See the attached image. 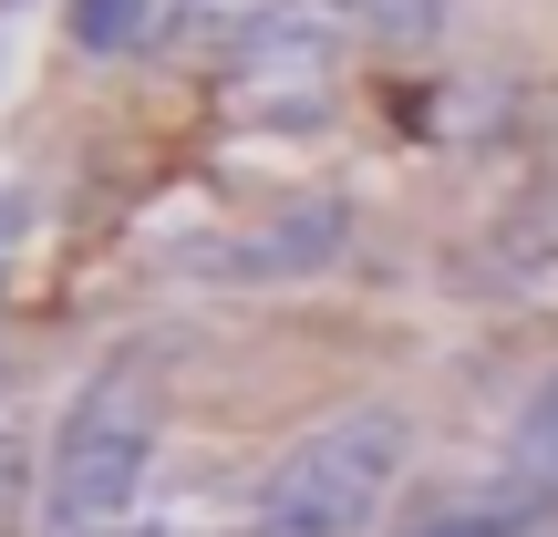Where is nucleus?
Wrapping results in <instances>:
<instances>
[{"label": "nucleus", "instance_id": "obj_6", "mask_svg": "<svg viewBox=\"0 0 558 537\" xmlns=\"http://www.w3.org/2000/svg\"><path fill=\"white\" fill-rule=\"evenodd\" d=\"M331 11H352V21H373V32H445V0H331Z\"/></svg>", "mask_w": 558, "mask_h": 537}, {"label": "nucleus", "instance_id": "obj_7", "mask_svg": "<svg viewBox=\"0 0 558 537\" xmlns=\"http://www.w3.org/2000/svg\"><path fill=\"white\" fill-rule=\"evenodd\" d=\"M527 455H538V465H548V476H558V382H548V393H538V414H527Z\"/></svg>", "mask_w": 558, "mask_h": 537}, {"label": "nucleus", "instance_id": "obj_3", "mask_svg": "<svg viewBox=\"0 0 558 537\" xmlns=\"http://www.w3.org/2000/svg\"><path fill=\"white\" fill-rule=\"evenodd\" d=\"M228 73H239V94L259 103V114H279V124L320 114V83H331V21L300 11V0H259V11L239 21Z\"/></svg>", "mask_w": 558, "mask_h": 537}, {"label": "nucleus", "instance_id": "obj_1", "mask_svg": "<svg viewBox=\"0 0 558 537\" xmlns=\"http://www.w3.org/2000/svg\"><path fill=\"white\" fill-rule=\"evenodd\" d=\"M403 455H414V435H403L393 403L311 424L259 476V537H362L383 517V497L403 486Z\"/></svg>", "mask_w": 558, "mask_h": 537}, {"label": "nucleus", "instance_id": "obj_5", "mask_svg": "<svg viewBox=\"0 0 558 537\" xmlns=\"http://www.w3.org/2000/svg\"><path fill=\"white\" fill-rule=\"evenodd\" d=\"M177 11H197V0H73V41H94V52H124V41L166 32Z\"/></svg>", "mask_w": 558, "mask_h": 537}, {"label": "nucleus", "instance_id": "obj_4", "mask_svg": "<svg viewBox=\"0 0 558 537\" xmlns=\"http://www.w3.org/2000/svg\"><path fill=\"white\" fill-rule=\"evenodd\" d=\"M331 248H341V207H290V218L248 228L218 269H228V279H311Z\"/></svg>", "mask_w": 558, "mask_h": 537}, {"label": "nucleus", "instance_id": "obj_2", "mask_svg": "<svg viewBox=\"0 0 558 537\" xmlns=\"http://www.w3.org/2000/svg\"><path fill=\"white\" fill-rule=\"evenodd\" d=\"M145 455H156V403L114 362L73 393L52 455H41V537H114L145 497Z\"/></svg>", "mask_w": 558, "mask_h": 537}, {"label": "nucleus", "instance_id": "obj_8", "mask_svg": "<svg viewBox=\"0 0 558 537\" xmlns=\"http://www.w3.org/2000/svg\"><path fill=\"white\" fill-rule=\"evenodd\" d=\"M21 497V424H0V507Z\"/></svg>", "mask_w": 558, "mask_h": 537}, {"label": "nucleus", "instance_id": "obj_9", "mask_svg": "<svg viewBox=\"0 0 558 537\" xmlns=\"http://www.w3.org/2000/svg\"><path fill=\"white\" fill-rule=\"evenodd\" d=\"M435 537H497V527H486V517H456V527H435Z\"/></svg>", "mask_w": 558, "mask_h": 537}]
</instances>
